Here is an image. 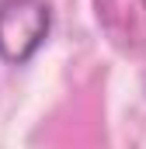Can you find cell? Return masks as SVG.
<instances>
[{"label":"cell","instance_id":"obj_1","mask_svg":"<svg viewBox=\"0 0 146 149\" xmlns=\"http://www.w3.org/2000/svg\"><path fill=\"white\" fill-rule=\"evenodd\" d=\"M52 14L45 0H0V63L25 66L45 45Z\"/></svg>","mask_w":146,"mask_h":149},{"label":"cell","instance_id":"obj_2","mask_svg":"<svg viewBox=\"0 0 146 149\" xmlns=\"http://www.w3.org/2000/svg\"><path fill=\"white\" fill-rule=\"evenodd\" d=\"M94 14L118 52L136 56L146 49V0H94Z\"/></svg>","mask_w":146,"mask_h":149}]
</instances>
